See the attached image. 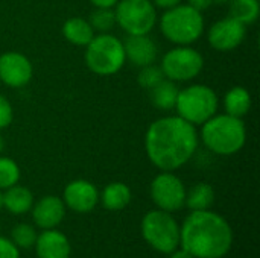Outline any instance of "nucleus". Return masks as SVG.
Wrapping results in <instances>:
<instances>
[{
    "label": "nucleus",
    "mask_w": 260,
    "mask_h": 258,
    "mask_svg": "<svg viewBox=\"0 0 260 258\" xmlns=\"http://www.w3.org/2000/svg\"><path fill=\"white\" fill-rule=\"evenodd\" d=\"M5 146H6V141H5V138L0 135V155H2L3 151H5Z\"/></svg>",
    "instance_id": "72a5a7b5"
},
{
    "label": "nucleus",
    "mask_w": 260,
    "mask_h": 258,
    "mask_svg": "<svg viewBox=\"0 0 260 258\" xmlns=\"http://www.w3.org/2000/svg\"><path fill=\"white\" fill-rule=\"evenodd\" d=\"M178 91L180 90L177 87V82H172L165 78L161 82H158L154 88L149 90V100L157 109L171 111L175 108Z\"/></svg>",
    "instance_id": "412c9836"
},
{
    "label": "nucleus",
    "mask_w": 260,
    "mask_h": 258,
    "mask_svg": "<svg viewBox=\"0 0 260 258\" xmlns=\"http://www.w3.org/2000/svg\"><path fill=\"white\" fill-rule=\"evenodd\" d=\"M37 231L29 224H18L11 231V240L18 249H29L35 245L37 240Z\"/></svg>",
    "instance_id": "a878e982"
},
{
    "label": "nucleus",
    "mask_w": 260,
    "mask_h": 258,
    "mask_svg": "<svg viewBox=\"0 0 260 258\" xmlns=\"http://www.w3.org/2000/svg\"><path fill=\"white\" fill-rule=\"evenodd\" d=\"M62 202L75 213H90L99 202V192L93 182L87 179H75L66 186Z\"/></svg>",
    "instance_id": "ddd939ff"
},
{
    "label": "nucleus",
    "mask_w": 260,
    "mask_h": 258,
    "mask_svg": "<svg viewBox=\"0 0 260 258\" xmlns=\"http://www.w3.org/2000/svg\"><path fill=\"white\" fill-rule=\"evenodd\" d=\"M233 245L230 224L212 210L190 211L180 227V246L193 258H222Z\"/></svg>",
    "instance_id": "f03ea898"
},
{
    "label": "nucleus",
    "mask_w": 260,
    "mask_h": 258,
    "mask_svg": "<svg viewBox=\"0 0 260 258\" xmlns=\"http://www.w3.org/2000/svg\"><path fill=\"white\" fill-rule=\"evenodd\" d=\"M151 199L158 210L174 213L184 207L186 186L172 172H160L151 182Z\"/></svg>",
    "instance_id": "9d476101"
},
{
    "label": "nucleus",
    "mask_w": 260,
    "mask_h": 258,
    "mask_svg": "<svg viewBox=\"0 0 260 258\" xmlns=\"http://www.w3.org/2000/svg\"><path fill=\"white\" fill-rule=\"evenodd\" d=\"M230 17L250 26L257 21L260 14L259 0H230Z\"/></svg>",
    "instance_id": "5701e85b"
},
{
    "label": "nucleus",
    "mask_w": 260,
    "mask_h": 258,
    "mask_svg": "<svg viewBox=\"0 0 260 258\" xmlns=\"http://www.w3.org/2000/svg\"><path fill=\"white\" fill-rule=\"evenodd\" d=\"M34 195L24 186H12L2 193V205L11 214H26L32 210L34 205Z\"/></svg>",
    "instance_id": "f3484780"
},
{
    "label": "nucleus",
    "mask_w": 260,
    "mask_h": 258,
    "mask_svg": "<svg viewBox=\"0 0 260 258\" xmlns=\"http://www.w3.org/2000/svg\"><path fill=\"white\" fill-rule=\"evenodd\" d=\"M158 26L163 36L175 46H190L197 43L204 33L206 21L203 12L189 6L187 3L165 9Z\"/></svg>",
    "instance_id": "20e7f679"
},
{
    "label": "nucleus",
    "mask_w": 260,
    "mask_h": 258,
    "mask_svg": "<svg viewBox=\"0 0 260 258\" xmlns=\"http://www.w3.org/2000/svg\"><path fill=\"white\" fill-rule=\"evenodd\" d=\"M61 32H62V36L70 44L78 46V47H85L96 35V32L90 26L88 20H85L82 17H72V18L66 20Z\"/></svg>",
    "instance_id": "a211bd4d"
},
{
    "label": "nucleus",
    "mask_w": 260,
    "mask_h": 258,
    "mask_svg": "<svg viewBox=\"0 0 260 258\" xmlns=\"http://www.w3.org/2000/svg\"><path fill=\"white\" fill-rule=\"evenodd\" d=\"M145 242L161 254H171L180 248V225L175 217L163 210H151L142 219Z\"/></svg>",
    "instance_id": "0eeeda50"
},
{
    "label": "nucleus",
    "mask_w": 260,
    "mask_h": 258,
    "mask_svg": "<svg viewBox=\"0 0 260 258\" xmlns=\"http://www.w3.org/2000/svg\"><path fill=\"white\" fill-rule=\"evenodd\" d=\"M94 8H114L119 0H88Z\"/></svg>",
    "instance_id": "2f4dec72"
},
{
    "label": "nucleus",
    "mask_w": 260,
    "mask_h": 258,
    "mask_svg": "<svg viewBox=\"0 0 260 258\" xmlns=\"http://www.w3.org/2000/svg\"><path fill=\"white\" fill-rule=\"evenodd\" d=\"M215 3H229L230 0H213Z\"/></svg>",
    "instance_id": "f704fd0d"
},
{
    "label": "nucleus",
    "mask_w": 260,
    "mask_h": 258,
    "mask_svg": "<svg viewBox=\"0 0 260 258\" xmlns=\"http://www.w3.org/2000/svg\"><path fill=\"white\" fill-rule=\"evenodd\" d=\"M20 175L21 172L18 164L12 158L0 155V190H6L18 184Z\"/></svg>",
    "instance_id": "393cba45"
},
{
    "label": "nucleus",
    "mask_w": 260,
    "mask_h": 258,
    "mask_svg": "<svg viewBox=\"0 0 260 258\" xmlns=\"http://www.w3.org/2000/svg\"><path fill=\"white\" fill-rule=\"evenodd\" d=\"M213 202H215V190L207 182H198L186 192L184 207H187L190 211L210 210Z\"/></svg>",
    "instance_id": "4be33fe9"
},
{
    "label": "nucleus",
    "mask_w": 260,
    "mask_h": 258,
    "mask_svg": "<svg viewBox=\"0 0 260 258\" xmlns=\"http://www.w3.org/2000/svg\"><path fill=\"white\" fill-rule=\"evenodd\" d=\"M200 135L197 126L178 116H165L152 122L145 134L148 160L161 172H174L197 154Z\"/></svg>",
    "instance_id": "f257e3e1"
},
{
    "label": "nucleus",
    "mask_w": 260,
    "mask_h": 258,
    "mask_svg": "<svg viewBox=\"0 0 260 258\" xmlns=\"http://www.w3.org/2000/svg\"><path fill=\"white\" fill-rule=\"evenodd\" d=\"M213 3H215L213 0H187V5L192 6V8H195V9L200 11V12L209 9Z\"/></svg>",
    "instance_id": "c756f323"
},
{
    "label": "nucleus",
    "mask_w": 260,
    "mask_h": 258,
    "mask_svg": "<svg viewBox=\"0 0 260 258\" xmlns=\"http://www.w3.org/2000/svg\"><path fill=\"white\" fill-rule=\"evenodd\" d=\"M224 109L225 114H230L233 117L242 119L244 116H247L251 109L250 91L241 85L232 87L224 96Z\"/></svg>",
    "instance_id": "aec40b11"
},
{
    "label": "nucleus",
    "mask_w": 260,
    "mask_h": 258,
    "mask_svg": "<svg viewBox=\"0 0 260 258\" xmlns=\"http://www.w3.org/2000/svg\"><path fill=\"white\" fill-rule=\"evenodd\" d=\"M245 35L247 26L229 15L210 26L207 32V41L212 49L218 52H232L244 43Z\"/></svg>",
    "instance_id": "9b49d317"
},
{
    "label": "nucleus",
    "mask_w": 260,
    "mask_h": 258,
    "mask_svg": "<svg viewBox=\"0 0 260 258\" xmlns=\"http://www.w3.org/2000/svg\"><path fill=\"white\" fill-rule=\"evenodd\" d=\"M88 23L94 32L107 33L116 26V14L114 8H94V11L88 17Z\"/></svg>",
    "instance_id": "b1692460"
},
{
    "label": "nucleus",
    "mask_w": 260,
    "mask_h": 258,
    "mask_svg": "<svg viewBox=\"0 0 260 258\" xmlns=\"http://www.w3.org/2000/svg\"><path fill=\"white\" fill-rule=\"evenodd\" d=\"M160 68L172 82L195 79L204 68V56L190 46H175L163 55Z\"/></svg>",
    "instance_id": "1a4fd4ad"
},
{
    "label": "nucleus",
    "mask_w": 260,
    "mask_h": 258,
    "mask_svg": "<svg viewBox=\"0 0 260 258\" xmlns=\"http://www.w3.org/2000/svg\"><path fill=\"white\" fill-rule=\"evenodd\" d=\"M165 79V75L160 68V65L155 64H149L145 67H140V71L137 75V82L142 88L145 90H151L154 88L158 82H161Z\"/></svg>",
    "instance_id": "bb28decb"
},
{
    "label": "nucleus",
    "mask_w": 260,
    "mask_h": 258,
    "mask_svg": "<svg viewBox=\"0 0 260 258\" xmlns=\"http://www.w3.org/2000/svg\"><path fill=\"white\" fill-rule=\"evenodd\" d=\"M123 43L125 58L136 67H145L154 64L158 56V47L155 41L146 35H128Z\"/></svg>",
    "instance_id": "2eb2a0df"
},
{
    "label": "nucleus",
    "mask_w": 260,
    "mask_h": 258,
    "mask_svg": "<svg viewBox=\"0 0 260 258\" xmlns=\"http://www.w3.org/2000/svg\"><path fill=\"white\" fill-rule=\"evenodd\" d=\"M12 120H14L12 105L3 94H0V131L6 129L12 123Z\"/></svg>",
    "instance_id": "cd10ccee"
},
{
    "label": "nucleus",
    "mask_w": 260,
    "mask_h": 258,
    "mask_svg": "<svg viewBox=\"0 0 260 258\" xmlns=\"http://www.w3.org/2000/svg\"><path fill=\"white\" fill-rule=\"evenodd\" d=\"M169 258H193L187 251H184V249H175V251H172L171 254H168Z\"/></svg>",
    "instance_id": "473e14b6"
},
{
    "label": "nucleus",
    "mask_w": 260,
    "mask_h": 258,
    "mask_svg": "<svg viewBox=\"0 0 260 258\" xmlns=\"http://www.w3.org/2000/svg\"><path fill=\"white\" fill-rule=\"evenodd\" d=\"M85 65L98 76H113L126 62L123 43L111 33H98L85 46Z\"/></svg>",
    "instance_id": "39448f33"
},
{
    "label": "nucleus",
    "mask_w": 260,
    "mask_h": 258,
    "mask_svg": "<svg viewBox=\"0 0 260 258\" xmlns=\"http://www.w3.org/2000/svg\"><path fill=\"white\" fill-rule=\"evenodd\" d=\"M0 258H20V249L11 239L0 236Z\"/></svg>",
    "instance_id": "c85d7f7f"
},
{
    "label": "nucleus",
    "mask_w": 260,
    "mask_h": 258,
    "mask_svg": "<svg viewBox=\"0 0 260 258\" xmlns=\"http://www.w3.org/2000/svg\"><path fill=\"white\" fill-rule=\"evenodd\" d=\"M3 208V205H2V190H0V210Z\"/></svg>",
    "instance_id": "c9c22d12"
},
{
    "label": "nucleus",
    "mask_w": 260,
    "mask_h": 258,
    "mask_svg": "<svg viewBox=\"0 0 260 258\" xmlns=\"http://www.w3.org/2000/svg\"><path fill=\"white\" fill-rule=\"evenodd\" d=\"M35 252L38 258H70L72 246L67 236L56 228L43 230L35 240Z\"/></svg>",
    "instance_id": "dca6fc26"
},
{
    "label": "nucleus",
    "mask_w": 260,
    "mask_h": 258,
    "mask_svg": "<svg viewBox=\"0 0 260 258\" xmlns=\"http://www.w3.org/2000/svg\"><path fill=\"white\" fill-rule=\"evenodd\" d=\"M34 76L30 59L20 52H5L0 55V81L9 88L26 87Z\"/></svg>",
    "instance_id": "f8f14e48"
},
{
    "label": "nucleus",
    "mask_w": 260,
    "mask_h": 258,
    "mask_svg": "<svg viewBox=\"0 0 260 258\" xmlns=\"http://www.w3.org/2000/svg\"><path fill=\"white\" fill-rule=\"evenodd\" d=\"M152 5L155 8H160V9H169V8H174L177 5H180L183 0H151Z\"/></svg>",
    "instance_id": "7c9ffc66"
},
{
    "label": "nucleus",
    "mask_w": 260,
    "mask_h": 258,
    "mask_svg": "<svg viewBox=\"0 0 260 258\" xmlns=\"http://www.w3.org/2000/svg\"><path fill=\"white\" fill-rule=\"evenodd\" d=\"M198 135L210 152L221 157H230L245 146L247 128L242 119L224 113L215 114L204 122Z\"/></svg>",
    "instance_id": "7ed1b4c3"
},
{
    "label": "nucleus",
    "mask_w": 260,
    "mask_h": 258,
    "mask_svg": "<svg viewBox=\"0 0 260 258\" xmlns=\"http://www.w3.org/2000/svg\"><path fill=\"white\" fill-rule=\"evenodd\" d=\"M32 219L34 224L41 230L56 228L66 216V205L62 198L47 195L34 202L32 205Z\"/></svg>",
    "instance_id": "4468645a"
},
{
    "label": "nucleus",
    "mask_w": 260,
    "mask_h": 258,
    "mask_svg": "<svg viewBox=\"0 0 260 258\" xmlns=\"http://www.w3.org/2000/svg\"><path fill=\"white\" fill-rule=\"evenodd\" d=\"M116 24L126 35H146L157 24V8L151 0H119L114 6Z\"/></svg>",
    "instance_id": "6e6552de"
},
{
    "label": "nucleus",
    "mask_w": 260,
    "mask_h": 258,
    "mask_svg": "<svg viewBox=\"0 0 260 258\" xmlns=\"http://www.w3.org/2000/svg\"><path fill=\"white\" fill-rule=\"evenodd\" d=\"M219 99L212 87L204 84H193L178 91L177 116L193 126H201L218 113Z\"/></svg>",
    "instance_id": "423d86ee"
},
{
    "label": "nucleus",
    "mask_w": 260,
    "mask_h": 258,
    "mask_svg": "<svg viewBox=\"0 0 260 258\" xmlns=\"http://www.w3.org/2000/svg\"><path fill=\"white\" fill-rule=\"evenodd\" d=\"M131 189L123 182H110L104 190L102 195H99V199L102 201V205L110 211H120L126 208L131 202Z\"/></svg>",
    "instance_id": "6ab92c4d"
}]
</instances>
